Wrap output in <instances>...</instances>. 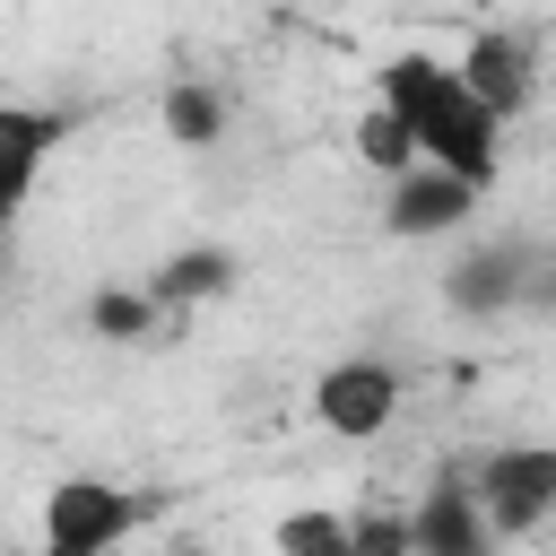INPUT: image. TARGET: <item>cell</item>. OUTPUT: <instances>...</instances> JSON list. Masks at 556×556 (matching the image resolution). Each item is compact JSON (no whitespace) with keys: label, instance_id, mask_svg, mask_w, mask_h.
Returning <instances> with one entry per match:
<instances>
[{"label":"cell","instance_id":"1","mask_svg":"<svg viewBox=\"0 0 556 556\" xmlns=\"http://www.w3.org/2000/svg\"><path fill=\"white\" fill-rule=\"evenodd\" d=\"M382 113L417 139V156H426L434 174H452V182H469V191L495 182V165H504V130L452 87V61H434V52H400V61L382 70Z\"/></svg>","mask_w":556,"mask_h":556},{"label":"cell","instance_id":"2","mask_svg":"<svg viewBox=\"0 0 556 556\" xmlns=\"http://www.w3.org/2000/svg\"><path fill=\"white\" fill-rule=\"evenodd\" d=\"M148 513H156V495H139V486L61 478V486L43 495V556H113Z\"/></svg>","mask_w":556,"mask_h":556},{"label":"cell","instance_id":"3","mask_svg":"<svg viewBox=\"0 0 556 556\" xmlns=\"http://www.w3.org/2000/svg\"><path fill=\"white\" fill-rule=\"evenodd\" d=\"M469 504H478L486 539H530V530L556 513V452H547V443L486 452L478 478H469Z\"/></svg>","mask_w":556,"mask_h":556},{"label":"cell","instance_id":"4","mask_svg":"<svg viewBox=\"0 0 556 556\" xmlns=\"http://www.w3.org/2000/svg\"><path fill=\"white\" fill-rule=\"evenodd\" d=\"M539 52H530V35H504V26H478L469 35V52L452 61V87L504 130L513 113H530V96H539V70H530Z\"/></svg>","mask_w":556,"mask_h":556},{"label":"cell","instance_id":"5","mask_svg":"<svg viewBox=\"0 0 556 556\" xmlns=\"http://www.w3.org/2000/svg\"><path fill=\"white\" fill-rule=\"evenodd\" d=\"M391 408H400V374H391V365H374V356L330 365V374L313 382V417H321L330 434H348V443L382 434V426H391Z\"/></svg>","mask_w":556,"mask_h":556},{"label":"cell","instance_id":"6","mask_svg":"<svg viewBox=\"0 0 556 556\" xmlns=\"http://www.w3.org/2000/svg\"><path fill=\"white\" fill-rule=\"evenodd\" d=\"M408 556H495V539H486L460 469H443V478L417 495V513H408Z\"/></svg>","mask_w":556,"mask_h":556},{"label":"cell","instance_id":"7","mask_svg":"<svg viewBox=\"0 0 556 556\" xmlns=\"http://www.w3.org/2000/svg\"><path fill=\"white\" fill-rule=\"evenodd\" d=\"M70 139V113H52V104H0V226L26 208V191H35V174H43V156Z\"/></svg>","mask_w":556,"mask_h":556},{"label":"cell","instance_id":"8","mask_svg":"<svg viewBox=\"0 0 556 556\" xmlns=\"http://www.w3.org/2000/svg\"><path fill=\"white\" fill-rule=\"evenodd\" d=\"M469 208H478V191L426 165V174H400V182H391V208H382V226H391V235H452Z\"/></svg>","mask_w":556,"mask_h":556},{"label":"cell","instance_id":"9","mask_svg":"<svg viewBox=\"0 0 556 556\" xmlns=\"http://www.w3.org/2000/svg\"><path fill=\"white\" fill-rule=\"evenodd\" d=\"M521 287H530V252H521V243H486V252L452 261V278H443V295H452L460 313H504Z\"/></svg>","mask_w":556,"mask_h":556},{"label":"cell","instance_id":"10","mask_svg":"<svg viewBox=\"0 0 556 556\" xmlns=\"http://www.w3.org/2000/svg\"><path fill=\"white\" fill-rule=\"evenodd\" d=\"M226 287H235V252L200 243V252H174L139 295H148V304H200V295H226Z\"/></svg>","mask_w":556,"mask_h":556},{"label":"cell","instance_id":"11","mask_svg":"<svg viewBox=\"0 0 556 556\" xmlns=\"http://www.w3.org/2000/svg\"><path fill=\"white\" fill-rule=\"evenodd\" d=\"M217 130H226V96H217L208 78L165 87V139H174V148H208Z\"/></svg>","mask_w":556,"mask_h":556},{"label":"cell","instance_id":"12","mask_svg":"<svg viewBox=\"0 0 556 556\" xmlns=\"http://www.w3.org/2000/svg\"><path fill=\"white\" fill-rule=\"evenodd\" d=\"M356 156H365L374 174H391V182H400V174H417V139H408V130H400V122H391L382 104H374V113L356 122Z\"/></svg>","mask_w":556,"mask_h":556},{"label":"cell","instance_id":"13","mask_svg":"<svg viewBox=\"0 0 556 556\" xmlns=\"http://www.w3.org/2000/svg\"><path fill=\"white\" fill-rule=\"evenodd\" d=\"M278 556H348V521L321 513V504H304V513L278 521Z\"/></svg>","mask_w":556,"mask_h":556},{"label":"cell","instance_id":"14","mask_svg":"<svg viewBox=\"0 0 556 556\" xmlns=\"http://www.w3.org/2000/svg\"><path fill=\"white\" fill-rule=\"evenodd\" d=\"M87 321H96V339H148L156 304H148V295H130V287H104V295L87 304Z\"/></svg>","mask_w":556,"mask_h":556},{"label":"cell","instance_id":"15","mask_svg":"<svg viewBox=\"0 0 556 556\" xmlns=\"http://www.w3.org/2000/svg\"><path fill=\"white\" fill-rule=\"evenodd\" d=\"M348 556H408V521H400V513H365V521H348Z\"/></svg>","mask_w":556,"mask_h":556}]
</instances>
